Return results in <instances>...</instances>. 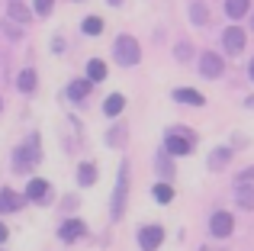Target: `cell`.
<instances>
[{
    "label": "cell",
    "mask_w": 254,
    "mask_h": 251,
    "mask_svg": "<svg viewBox=\"0 0 254 251\" xmlns=\"http://www.w3.org/2000/svg\"><path fill=\"white\" fill-rule=\"evenodd\" d=\"M49 196V181H42V177H36V181H29V187H26V200H45Z\"/></svg>",
    "instance_id": "cell-12"
},
{
    "label": "cell",
    "mask_w": 254,
    "mask_h": 251,
    "mask_svg": "<svg viewBox=\"0 0 254 251\" xmlns=\"http://www.w3.org/2000/svg\"><path fill=\"white\" fill-rule=\"evenodd\" d=\"M222 45H225V52H232V55H238V52L245 49V32L238 29V26H229V29L222 32Z\"/></svg>",
    "instance_id": "cell-8"
},
{
    "label": "cell",
    "mask_w": 254,
    "mask_h": 251,
    "mask_svg": "<svg viewBox=\"0 0 254 251\" xmlns=\"http://www.w3.org/2000/svg\"><path fill=\"white\" fill-rule=\"evenodd\" d=\"M87 94H90V81H71L68 84V97H71V100H84V97Z\"/></svg>",
    "instance_id": "cell-18"
},
{
    "label": "cell",
    "mask_w": 254,
    "mask_h": 251,
    "mask_svg": "<svg viewBox=\"0 0 254 251\" xmlns=\"http://www.w3.org/2000/svg\"><path fill=\"white\" fill-rule=\"evenodd\" d=\"M0 110H3V100H0Z\"/></svg>",
    "instance_id": "cell-30"
},
{
    "label": "cell",
    "mask_w": 254,
    "mask_h": 251,
    "mask_svg": "<svg viewBox=\"0 0 254 251\" xmlns=\"http://www.w3.org/2000/svg\"><path fill=\"white\" fill-rule=\"evenodd\" d=\"M155 200L158 203H171L174 200V187L171 184H155Z\"/></svg>",
    "instance_id": "cell-24"
},
{
    "label": "cell",
    "mask_w": 254,
    "mask_h": 251,
    "mask_svg": "<svg viewBox=\"0 0 254 251\" xmlns=\"http://www.w3.org/2000/svg\"><path fill=\"white\" fill-rule=\"evenodd\" d=\"M225 13H229L232 19H242L245 13H248V0H225Z\"/></svg>",
    "instance_id": "cell-19"
},
{
    "label": "cell",
    "mask_w": 254,
    "mask_h": 251,
    "mask_svg": "<svg viewBox=\"0 0 254 251\" xmlns=\"http://www.w3.org/2000/svg\"><path fill=\"white\" fill-rule=\"evenodd\" d=\"M52 6H55V0H36V13L39 16H49Z\"/></svg>",
    "instance_id": "cell-25"
},
{
    "label": "cell",
    "mask_w": 254,
    "mask_h": 251,
    "mask_svg": "<svg viewBox=\"0 0 254 251\" xmlns=\"http://www.w3.org/2000/svg\"><path fill=\"white\" fill-rule=\"evenodd\" d=\"M251 177H254V168H248V171H245L242 177H238V181H251Z\"/></svg>",
    "instance_id": "cell-27"
},
{
    "label": "cell",
    "mask_w": 254,
    "mask_h": 251,
    "mask_svg": "<svg viewBox=\"0 0 254 251\" xmlns=\"http://www.w3.org/2000/svg\"><path fill=\"white\" fill-rule=\"evenodd\" d=\"M209 232L216 235V239H229V235L235 232V219H232V213H212Z\"/></svg>",
    "instance_id": "cell-2"
},
{
    "label": "cell",
    "mask_w": 254,
    "mask_h": 251,
    "mask_svg": "<svg viewBox=\"0 0 254 251\" xmlns=\"http://www.w3.org/2000/svg\"><path fill=\"white\" fill-rule=\"evenodd\" d=\"M251 26H254V16H251Z\"/></svg>",
    "instance_id": "cell-31"
},
{
    "label": "cell",
    "mask_w": 254,
    "mask_h": 251,
    "mask_svg": "<svg viewBox=\"0 0 254 251\" xmlns=\"http://www.w3.org/2000/svg\"><path fill=\"white\" fill-rule=\"evenodd\" d=\"M0 242H6V226L0 222Z\"/></svg>",
    "instance_id": "cell-28"
},
{
    "label": "cell",
    "mask_w": 254,
    "mask_h": 251,
    "mask_svg": "<svg viewBox=\"0 0 254 251\" xmlns=\"http://www.w3.org/2000/svg\"><path fill=\"white\" fill-rule=\"evenodd\" d=\"M58 235H62V242H77V239L84 235V222H81V219H68V222L62 226V232H58Z\"/></svg>",
    "instance_id": "cell-11"
},
{
    "label": "cell",
    "mask_w": 254,
    "mask_h": 251,
    "mask_svg": "<svg viewBox=\"0 0 254 251\" xmlns=\"http://www.w3.org/2000/svg\"><path fill=\"white\" fill-rule=\"evenodd\" d=\"M190 19L196 26H206V23H209V10L203 6V0H193V3H190Z\"/></svg>",
    "instance_id": "cell-17"
},
{
    "label": "cell",
    "mask_w": 254,
    "mask_h": 251,
    "mask_svg": "<svg viewBox=\"0 0 254 251\" xmlns=\"http://www.w3.org/2000/svg\"><path fill=\"white\" fill-rule=\"evenodd\" d=\"M113 52H116V62L123 64V68H132V64H138V58H142V52H138V42L132 36H119L116 45H113Z\"/></svg>",
    "instance_id": "cell-1"
},
{
    "label": "cell",
    "mask_w": 254,
    "mask_h": 251,
    "mask_svg": "<svg viewBox=\"0 0 254 251\" xmlns=\"http://www.w3.org/2000/svg\"><path fill=\"white\" fill-rule=\"evenodd\" d=\"M81 26H84L87 36H100V32H103V19H100V16H87Z\"/></svg>",
    "instance_id": "cell-22"
},
{
    "label": "cell",
    "mask_w": 254,
    "mask_h": 251,
    "mask_svg": "<svg viewBox=\"0 0 254 251\" xmlns=\"http://www.w3.org/2000/svg\"><path fill=\"white\" fill-rule=\"evenodd\" d=\"M229 158H232L229 148H216V151H212V158H209V168H212V171L225 168V161H229Z\"/></svg>",
    "instance_id": "cell-21"
},
{
    "label": "cell",
    "mask_w": 254,
    "mask_h": 251,
    "mask_svg": "<svg viewBox=\"0 0 254 251\" xmlns=\"http://www.w3.org/2000/svg\"><path fill=\"white\" fill-rule=\"evenodd\" d=\"M16 87L23 90V94H32V90H36V71L32 68H26L23 74H19V81H16Z\"/></svg>",
    "instance_id": "cell-20"
},
{
    "label": "cell",
    "mask_w": 254,
    "mask_h": 251,
    "mask_svg": "<svg viewBox=\"0 0 254 251\" xmlns=\"http://www.w3.org/2000/svg\"><path fill=\"white\" fill-rule=\"evenodd\" d=\"M248 74H251V81H254V58H251V64H248Z\"/></svg>",
    "instance_id": "cell-29"
},
{
    "label": "cell",
    "mask_w": 254,
    "mask_h": 251,
    "mask_svg": "<svg viewBox=\"0 0 254 251\" xmlns=\"http://www.w3.org/2000/svg\"><path fill=\"white\" fill-rule=\"evenodd\" d=\"M164 242V229L161 226H145L142 232H138V245H142V251H158Z\"/></svg>",
    "instance_id": "cell-5"
},
{
    "label": "cell",
    "mask_w": 254,
    "mask_h": 251,
    "mask_svg": "<svg viewBox=\"0 0 254 251\" xmlns=\"http://www.w3.org/2000/svg\"><path fill=\"white\" fill-rule=\"evenodd\" d=\"M77 181H81L84 187H90V184L97 181V171H93V164H81V168H77Z\"/></svg>",
    "instance_id": "cell-23"
},
{
    "label": "cell",
    "mask_w": 254,
    "mask_h": 251,
    "mask_svg": "<svg viewBox=\"0 0 254 251\" xmlns=\"http://www.w3.org/2000/svg\"><path fill=\"white\" fill-rule=\"evenodd\" d=\"M174 100H177V103H190V107H203V97H199L196 94V90H190V87H177V90H174Z\"/></svg>",
    "instance_id": "cell-14"
},
{
    "label": "cell",
    "mask_w": 254,
    "mask_h": 251,
    "mask_svg": "<svg viewBox=\"0 0 254 251\" xmlns=\"http://www.w3.org/2000/svg\"><path fill=\"white\" fill-rule=\"evenodd\" d=\"M177 58H180V62H187V58H190V45H177Z\"/></svg>",
    "instance_id": "cell-26"
},
{
    "label": "cell",
    "mask_w": 254,
    "mask_h": 251,
    "mask_svg": "<svg viewBox=\"0 0 254 251\" xmlns=\"http://www.w3.org/2000/svg\"><path fill=\"white\" fill-rule=\"evenodd\" d=\"M126 174H129V168L126 164H119V181H116V193H113V219H123V206H126Z\"/></svg>",
    "instance_id": "cell-4"
},
{
    "label": "cell",
    "mask_w": 254,
    "mask_h": 251,
    "mask_svg": "<svg viewBox=\"0 0 254 251\" xmlns=\"http://www.w3.org/2000/svg\"><path fill=\"white\" fill-rule=\"evenodd\" d=\"M123 107H126L123 94H110V97L103 100V113H106V116H119V113H123Z\"/></svg>",
    "instance_id": "cell-16"
},
{
    "label": "cell",
    "mask_w": 254,
    "mask_h": 251,
    "mask_svg": "<svg viewBox=\"0 0 254 251\" xmlns=\"http://www.w3.org/2000/svg\"><path fill=\"white\" fill-rule=\"evenodd\" d=\"M6 13H10V19H13V23H29V19H32V10H29V6H26L23 3V0H10V6H6Z\"/></svg>",
    "instance_id": "cell-10"
},
{
    "label": "cell",
    "mask_w": 254,
    "mask_h": 251,
    "mask_svg": "<svg viewBox=\"0 0 254 251\" xmlns=\"http://www.w3.org/2000/svg\"><path fill=\"white\" fill-rule=\"evenodd\" d=\"M164 148H168V155H174V158H184V155H190L193 138L190 135H180V132H171V135L164 138Z\"/></svg>",
    "instance_id": "cell-3"
},
{
    "label": "cell",
    "mask_w": 254,
    "mask_h": 251,
    "mask_svg": "<svg viewBox=\"0 0 254 251\" xmlns=\"http://www.w3.org/2000/svg\"><path fill=\"white\" fill-rule=\"evenodd\" d=\"M77 3H81V0H77Z\"/></svg>",
    "instance_id": "cell-32"
},
{
    "label": "cell",
    "mask_w": 254,
    "mask_h": 251,
    "mask_svg": "<svg viewBox=\"0 0 254 251\" xmlns=\"http://www.w3.org/2000/svg\"><path fill=\"white\" fill-rule=\"evenodd\" d=\"M106 77V62H100V58H90V64H87V81L97 84Z\"/></svg>",
    "instance_id": "cell-15"
},
{
    "label": "cell",
    "mask_w": 254,
    "mask_h": 251,
    "mask_svg": "<svg viewBox=\"0 0 254 251\" xmlns=\"http://www.w3.org/2000/svg\"><path fill=\"white\" fill-rule=\"evenodd\" d=\"M23 206V196H16L13 190H0V213H16Z\"/></svg>",
    "instance_id": "cell-13"
},
{
    "label": "cell",
    "mask_w": 254,
    "mask_h": 251,
    "mask_svg": "<svg viewBox=\"0 0 254 251\" xmlns=\"http://www.w3.org/2000/svg\"><path fill=\"white\" fill-rule=\"evenodd\" d=\"M222 71H225L222 58H219L216 52H203V58H199V74L203 77H222Z\"/></svg>",
    "instance_id": "cell-7"
},
{
    "label": "cell",
    "mask_w": 254,
    "mask_h": 251,
    "mask_svg": "<svg viewBox=\"0 0 254 251\" xmlns=\"http://www.w3.org/2000/svg\"><path fill=\"white\" fill-rule=\"evenodd\" d=\"M235 203L242 209H254V184L251 181H238L235 184Z\"/></svg>",
    "instance_id": "cell-9"
},
{
    "label": "cell",
    "mask_w": 254,
    "mask_h": 251,
    "mask_svg": "<svg viewBox=\"0 0 254 251\" xmlns=\"http://www.w3.org/2000/svg\"><path fill=\"white\" fill-rule=\"evenodd\" d=\"M39 158H42V155H39V135H29V148L23 145V148L16 151V161H13V164L23 171V168H29V164H36Z\"/></svg>",
    "instance_id": "cell-6"
}]
</instances>
